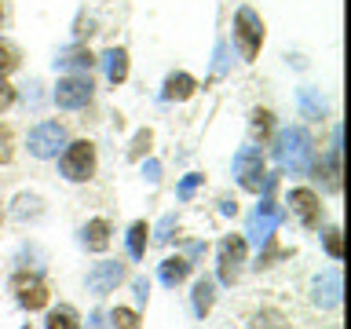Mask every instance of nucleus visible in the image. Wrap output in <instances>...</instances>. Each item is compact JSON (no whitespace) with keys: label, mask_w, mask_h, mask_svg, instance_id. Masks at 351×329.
<instances>
[{"label":"nucleus","mask_w":351,"mask_h":329,"mask_svg":"<svg viewBox=\"0 0 351 329\" xmlns=\"http://www.w3.org/2000/svg\"><path fill=\"white\" fill-rule=\"evenodd\" d=\"M11 289H15V300L26 307V311H40V307H48V285H44L37 274H15V282H11Z\"/></svg>","instance_id":"6e6552de"},{"label":"nucleus","mask_w":351,"mask_h":329,"mask_svg":"<svg viewBox=\"0 0 351 329\" xmlns=\"http://www.w3.org/2000/svg\"><path fill=\"white\" fill-rule=\"evenodd\" d=\"M213 300H216V289H213V282L208 278H202L194 285V311L197 315H208L213 311Z\"/></svg>","instance_id":"dca6fc26"},{"label":"nucleus","mask_w":351,"mask_h":329,"mask_svg":"<svg viewBox=\"0 0 351 329\" xmlns=\"http://www.w3.org/2000/svg\"><path fill=\"white\" fill-rule=\"evenodd\" d=\"M186 274H191V263L183 256H172V260L161 263V282L165 285H180V282H186Z\"/></svg>","instance_id":"4468645a"},{"label":"nucleus","mask_w":351,"mask_h":329,"mask_svg":"<svg viewBox=\"0 0 351 329\" xmlns=\"http://www.w3.org/2000/svg\"><path fill=\"white\" fill-rule=\"evenodd\" d=\"M252 329H285V318H282V311L267 307V311H260L252 318Z\"/></svg>","instance_id":"412c9836"},{"label":"nucleus","mask_w":351,"mask_h":329,"mask_svg":"<svg viewBox=\"0 0 351 329\" xmlns=\"http://www.w3.org/2000/svg\"><path fill=\"white\" fill-rule=\"evenodd\" d=\"M234 44L241 51V59H256L260 44H263V22L252 8H238L234 15Z\"/></svg>","instance_id":"7ed1b4c3"},{"label":"nucleus","mask_w":351,"mask_h":329,"mask_svg":"<svg viewBox=\"0 0 351 329\" xmlns=\"http://www.w3.org/2000/svg\"><path fill=\"white\" fill-rule=\"evenodd\" d=\"M92 51H84V48H73V51H66L59 66H66V70H92Z\"/></svg>","instance_id":"6ab92c4d"},{"label":"nucleus","mask_w":351,"mask_h":329,"mask_svg":"<svg viewBox=\"0 0 351 329\" xmlns=\"http://www.w3.org/2000/svg\"><path fill=\"white\" fill-rule=\"evenodd\" d=\"M194 77L191 73H172L169 81H165V99L169 103H183V99H191L194 95Z\"/></svg>","instance_id":"9b49d317"},{"label":"nucleus","mask_w":351,"mask_h":329,"mask_svg":"<svg viewBox=\"0 0 351 329\" xmlns=\"http://www.w3.org/2000/svg\"><path fill=\"white\" fill-rule=\"evenodd\" d=\"M15 205H19V208H15V216H19V219H26V216H37V212H40V202H37V197H26V194H22Z\"/></svg>","instance_id":"bb28decb"},{"label":"nucleus","mask_w":351,"mask_h":329,"mask_svg":"<svg viewBox=\"0 0 351 329\" xmlns=\"http://www.w3.org/2000/svg\"><path fill=\"white\" fill-rule=\"evenodd\" d=\"M103 62H106V77H110V84H121L128 77V51L125 48H110L103 55Z\"/></svg>","instance_id":"f8f14e48"},{"label":"nucleus","mask_w":351,"mask_h":329,"mask_svg":"<svg viewBox=\"0 0 351 329\" xmlns=\"http://www.w3.org/2000/svg\"><path fill=\"white\" fill-rule=\"evenodd\" d=\"M241 263H245V238L241 234H230L219 241V282L223 285H234Z\"/></svg>","instance_id":"0eeeda50"},{"label":"nucleus","mask_w":351,"mask_h":329,"mask_svg":"<svg viewBox=\"0 0 351 329\" xmlns=\"http://www.w3.org/2000/svg\"><path fill=\"white\" fill-rule=\"evenodd\" d=\"M110 326L114 329H139V315L128 311V307H117V311H110Z\"/></svg>","instance_id":"4be33fe9"},{"label":"nucleus","mask_w":351,"mask_h":329,"mask_svg":"<svg viewBox=\"0 0 351 329\" xmlns=\"http://www.w3.org/2000/svg\"><path fill=\"white\" fill-rule=\"evenodd\" d=\"M11 158H15V136L8 125H0V164H8Z\"/></svg>","instance_id":"b1692460"},{"label":"nucleus","mask_w":351,"mask_h":329,"mask_svg":"<svg viewBox=\"0 0 351 329\" xmlns=\"http://www.w3.org/2000/svg\"><path fill=\"white\" fill-rule=\"evenodd\" d=\"M92 92H95L92 77L88 73H70V77H62V81L55 84V103H59L62 110H81V106L92 103Z\"/></svg>","instance_id":"20e7f679"},{"label":"nucleus","mask_w":351,"mask_h":329,"mask_svg":"<svg viewBox=\"0 0 351 329\" xmlns=\"http://www.w3.org/2000/svg\"><path fill=\"white\" fill-rule=\"evenodd\" d=\"M11 70H19V51L0 40V77H8Z\"/></svg>","instance_id":"5701e85b"},{"label":"nucleus","mask_w":351,"mask_h":329,"mask_svg":"<svg viewBox=\"0 0 351 329\" xmlns=\"http://www.w3.org/2000/svg\"><path fill=\"white\" fill-rule=\"evenodd\" d=\"M274 154H278V161L285 164V169L307 172V169H311V136H307L304 128H285L278 136Z\"/></svg>","instance_id":"f03ea898"},{"label":"nucleus","mask_w":351,"mask_h":329,"mask_svg":"<svg viewBox=\"0 0 351 329\" xmlns=\"http://www.w3.org/2000/svg\"><path fill=\"white\" fill-rule=\"evenodd\" d=\"M0 22H4V8H0Z\"/></svg>","instance_id":"c756f323"},{"label":"nucleus","mask_w":351,"mask_h":329,"mask_svg":"<svg viewBox=\"0 0 351 329\" xmlns=\"http://www.w3.org/2000/svg\"><path fill=\"white\" fill-rule=\"evenodd\" d=\"M48 329H81L77 311H73V307H55V311L48 315Z\"/></svg>","instance_id":"a211bd4d"},{"label":"nucleus","mask_w":351,"mask_h":329,"mask_svg":"<svg viewBox=\"0 0 351 329\" xmlns=\"http://www.w3.org/2000/svg\"><path fill=\"white\" fill-rule=\"evenodd\" d=\"M84 245L92 252H103L110 245V223L106 219H92V223L84 227Z\"/></svg>","instance_id":"ddd939ff"},{"label":"nucleus","mask_w":351,"mask_h":329,"mask_svg":"<svg viewBox=\"0 0 351 329\" xmlns=\"http://www.w3.org/2000/svg\"><path fill=\"white\" fill-rule=\"evenodd\" d=\"M274 223H278V208L274 205H263L256 216H252V234L256 238H267L271 230H274Z\"/></svg>","instance_id":"2eb2a0df"},{"label":"nucleus","mask_w":351,"mask_h":329,"mask_svg":"<svg viewBox=\"0 0 351 329\" xmlns=\"http://www.w3.org/2000/svg\"><path fill=\"white\" fill-rule=\"evenodd\" d=\"M289 205L296 219H300L304 227H318L322 223V202H318L315 191H307V186H296V191H289Z\"/></svg>","instance_id":"1a4fd4ad"},{"label":"nucleus","mask_w":351,"mask_h":329,"mask_svg":"<svg viewBox=\"0 0 351 329\" xmlns=\"http://www.w3.org/2000/svg\"><path fill=\"white\" fill-rule=\"evenodd\" d=\"M121 278H125V267L114 260H106V263H95L92 274H88V289H92L95 296H106V293H114Z\"/></svg>","instance_id":"9d476101"},{"label":"nucleus","mask_w":351,"mask_h":329,"mask_svg":"<svg viewBox=\"0 0 351 329\" xmlns=\"http://www.w3.org/2000/svg\"><path fill=\"white\" fill-rule=\"evenodd\" d=\"M11 103H15V88H11V84L4 81V77H0V114H4V110H8Z\"/></svg>","instance_id":"cd10ccee"},{"label":"nucleus","mask_w":351,"mask_h":329,"mask_svg":"<svg viewBox=\"0 0 351 329\" xmlns=\"http://www.w3.org/2000/svg\"><path fill=\"white\" fill-rule=\"evenodd\" d=\"M59 147H66V128L59 121H44L29 132V154L33 158H55Z\"/></svg>","instance_id":"423d86ee"},{"label":"nucleus","mask_w":351,"mask_h":329,"mask_svg":"<svg viewBox=\"0 0 351 329\" xmlns=\"http://www.w3.org/2000/svg\"><path fill=\"white\" fill-rule=\"evenodd\" d=\"M147 234H150V227L143 223V219H139V223H132V230H128V249H132V256H136V260L147 256Z\"/></svg>","instance_id":"f3484780"},{"label":"nucleus","mask_w":351,"mask_h":329,"mask_svg":"<svg viewBox=\"0 0 351 329\" xmlns=\"http://www.w3.org/2000/svg\"><path fill=\"white\" fill-rule=\"evenodd\" d=\"M326 249H329V256H333V260H344V241H340V230L337 227L326 230Z\"/></svg>","instance_id":"393cba45"},{"label":"nucleus","mask_w":351,"mask_h":329,"mask_svg":"<svg viewBox=\"0 0 351 329\" xmlns=\"http://www.w3.org/2000/svg\"><path fill=\"white\" fill-rule=\"evenodd\" d=\"M234 172H238V183L245 186V191H252V194H260L263 186H267V172H263V154H260V147L238 150Z\"/></svg>","instance_id":"39448f33"},{"label":"nucleus","mask_w":351,"mask_h":329,"mask_svg":"<svg viewBox=\"0 0 351 329\" xmlns=\"http://www.w3.org/2000/svg\"><path fill=\"white\" fill-rule=\"evenodd\" d=\"M197 180H202V175H186V180H183V186H180V197H191V191H194V186H197Z\"/></svg>","instance_id":"c85d7f7f"},{"label":"nucleus","mask_w":351,"mask_h":329,"mask_svg":"<svg viewBox=\"0 0 351 329\" xmlns=\"http://www.w3.org/2000/svg\"><path fill=\"white\" fill-rule=\"evenodd\" d=\"M150 143H154V132H150V128L136 132V139H132V150H128V158H143V150H147Z\"/></svg>","instance_id":"a878e982"},{"label":"nucleus","mask_w":351,"mask_h":329,"mask_svg":"<svg viewBox=\"0 0 351 329\" xmlns=\"http://www.w3.org/2000/svg\"><path fill=\"white\" fill-rule=\"evenodd\" d=\"M271 128H274L271 110H252V136H256V139H267Z\"/></svg>","instance_id":"aec40b11"},{"label":"nucleus","mask_w":351,"mask_h":329,"mask_svg":"<svg viewBox=\"0 0 351 329\" xmlns=\"http://www.w3.org/2000/svg\"><path fill=\"white\" fill-rule=\"evenodd\" d=\"M59 169L70 183H88L95 175V143L92 139H77L62 150Z\"/></svg>","instance_id":"f257e3e1"}]
</instances>
